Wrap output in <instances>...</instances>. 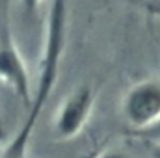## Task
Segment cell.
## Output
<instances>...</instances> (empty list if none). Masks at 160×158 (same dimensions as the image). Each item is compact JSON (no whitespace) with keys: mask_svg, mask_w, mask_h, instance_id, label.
<instances>
[{"mask_svg":"<svg viewBox=\"0 0 160 158\" xmlns=\"http://www.w3.org/2000/svg\"><path fill=\"white\" fill-rule=\"evenodd\" d=\"M65 45H67V4L65 0H52L47 13L45 43H43L36 89L26 108V117L13 134V138L2 149L0 158H28L34 130L60 78V67Z\"/></svg>","mask_w":160,"mask_h":158,"instance_id":"6da1fadb","label":"cell"},{"mask_svg":"<svg viewBox=\"0 0 160 158\" xmlns=\"http://www.w3.org/2000/svg\"><path fill=\"white\" fill-rule=\"evenodd\" d=\"M121 116L134 132L160 121V78H143L132 84L123 95Z\"/></svg>","mask_w":160,"mask_h":158,"instance_id":"7a4b0ae2","label":"cell"},{"mask_svg":"<svg viewBox=\"0 0 160 158\" xmlns=\"http://www.w3.org/2000/svg\"><path fill=\"white\" fill-rule=\"evenodd\" d=\"M95 106V91L84 84L73 89L58 106L52 130L58 140H73L86 128Z\"/></svg>","mask_w":160,"mask_h":158,"instance_id":"3957f363","label":"cell"},{"mask_svg":"<svg viewBox=\"0 0 160 158\" xmlns=\"http://www.w3.org/2000/svg\"><path fill=\"white\" fill-rule=\"evenodd\" d=\"M0 82L8 86L28 108L32 101L30 75H28L26 62L8 24L0 26Z\"/></svg>","mask_w":160,"mask_h":158,"instance_id":"277c9868","label":"cell"},{"mask_svg":"<svg viewBox=\"0 0 160 158\" xmlns=\"http://www.w3.org/2000/svg\"><path fill=\"white\" fill-rule=\"evenodd\" d=\"M136 134L142 136V138H145V140H149V141H157V143H160V121H157V123L151 125L149 128L140 130V132H136Z\"/></svg>","mask_w":160,"mask_h":158,"instance_id":"5b68a950","label":"cell"},{"mask_svg":"<svg viewBox=\"0 0 160 158\" xmlns=\"http://www.w3.org/2000/svg\"><path fill=\"white\" fill-rule=\"evenodd\" d=\"M91 158H132V156L123 149H102V151L95 153Z\"/></svg>","mask_w":160,"mask_h":158,"instance_id":"8992f818","label":"cell"},{"mask_svg":"<svg viewBox=\"0 0 160 158\" xmlns=\"http://www.w3.org/2000/svg\"><path fill=\"white\" fill-rule=\"evenodd\" d=\"M19 2H21V7H22L24 15H36L41 4V0H19Z\"/></svg>","mask_w":160,"mask_h":158,"instance_id":"52a82bcc","label":"cell"},{"mask_svg":"<svg viewBox=\"0 0 160 158\" xmlns=\"http://www.w3.org/2000/svg\"><path fill=\"white\" fill-rule=\"evenodd\" d=\"M153 156L160 158V147H155V149H153Z\"/></svg>","mask_w":160,"mask_h":158,"instance_id":"ba28073f","label":"cell"}]
</instances>
